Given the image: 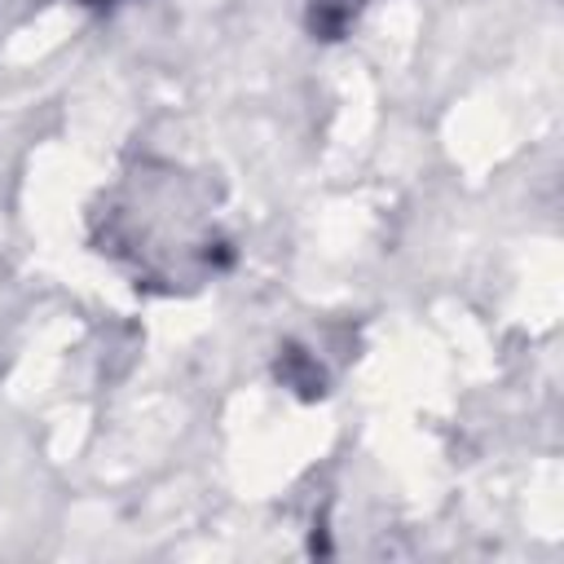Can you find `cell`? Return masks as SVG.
<instances>
[]
</instances>
